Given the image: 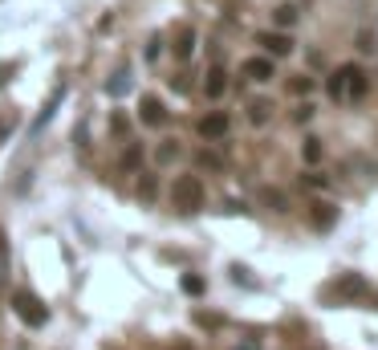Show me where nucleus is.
I'll return each instance as SVG.
<instances>
[{
    "label": "nucleus",
    "mask_w": 378,
    "mask_h": 350,
    "mask_svg": "<svg viewBox=\"0 0 378 350\" xmlns=\"http://www.w3.org/2000/svg\"><path fill=\"white\" fill-rule=\"evenodd\" d=\"M13 74H17V66H13V62H4V66H0V90L8 86V78H13Z\"/></svg>",
    "instance_id": "28"
},
{
    "label": "nucleus",
    "mask_w": 378,
    "mask_h": 350,
    "mask_svg": "<svg viewBox=\"0 0 378 350\" xmlns=\"http://www.w3.org/2000/svg\"><path fill=\"white\" fill-rule=\"evenodd\" d=\"M110 127H114L118 134H126V127H131V122H126V115H114V118H110Z\"/></svg>",
    "instance_id": "29"
},
{
    "label": "nucleus",
    "mask_w": 378,
    "mask_h": 350,
    "mask_svg": "<svg viewBox=\"0 0 378 350\" xmlns=\"http://www.w3.org/2000/svg\"><path fill=\"white\" fill-rule=\"evenodd\" d=\"M309 220H313V228H333L338 224V204H329V200H313L309 204Z\"/></svg>",
    "instance_id": "4"
},
{
    "label": "nucleus",
    "mask_w": 378,
    "mask_h": 350,
    "mask_svg": "<svg viewBox=\"0 0 378 350\" xmlns=\"http://www.w3.org/2000/svg\"><path fill=\"white\" fill-rule=\"evenodd\" d=\"M354 45H358V53H362V57H374V53H378V33H374V29H362Z\"/></svg>",
    "instance_id": "16"
},
{
    "label": "nucleus",
    "mask_w": 378,
    "mask_h": 350,
    "mask_svg": "<svg viewBox=\"0 0 378 350\" xmlns=\"http://www.w3.org/2000/svg\"><path fill=\"white\" fill-rule=\"evenodd\" d=\"M256 196H261V204H268L273 212H289V196H285V192H277V187H261Z\"/></svg>",
    "instance_id": "13"
},
{
    "label": "nucleus",
    "mask_w": 378,
    "mask_h": 350,
    "mask_svg": "<svg viewBox=\"0 0 378 350\" xmlns=\"http://www.w3.org/2000/svg\"><path fill=\"white\" fill-rule=\"evenodd\" d=\"M138 196H143V200H155V180H143V184H138Z\"/></svg>",
    "instance_id": "27"
},
{
    "label": "nucleus",
    "mask_w": 378,
    "mask_h": 350,
    "mask_svg": "<svg viewBox=\"0 0 378 350\" xmlns=\"http://www.w3.org/2000/svg\"><path fill=\"white\" fill-rule=\"evenodd\" d=\"M8 273H13V265H8V245H4V236H0V289L8 281Z\"/></svg>",
    "instance_id": "22"
},
{
    "label": "nucleus",
    "mask_w": 378,
    "mask_h": 350,
    "mask_svg": "<svg viewBox=\"0 0 378 350\" xmlns=\"http://www.w3.org/2000/svg\"><path fill=\"white\" fill-rule=\"evenodd\" d=\"M155 159H159V163H175V159H179V143H175V139H167L163 147L155 151Z\"/></svg>",
    "instance_id": "19"
},
{
    "label": "nucleus",
    "mask_w": 378,
    "mask_h": 350,
    "mask_svg": "<svg viewBox=\"0 0 378 350\" xmlns=\"http://www.w3.org/2000/svg\"><path fill=\"white\" fill-rule=\"evenodd\" d=\"M345 74H350V66H338V69H333V78H326V94L333 102L345 98Z\"/></svg>",
    "instance_id": "12"
},
{
    "label": "nucleus",
    "mask_w": 378,
    "mask_h": 350,
    "mask_svg": "<svg viewBox=\"0 0 378 350\" xmlns=\"http://www.w3.org/2000/svg\"><path fill=\"white\" fill-rule=\"evenodd\" d=\"M138 163H143V147H126V155H122V171H134Z\"/></svg>",
    "instance_id": "23"
},
{
    "label": "nucleus",
    "mask_w": 378,
    "mask_h": 350,
    "mask_svg": "<svg viewBox=\"0 0 378 350\" xmlns=\"http://www.w3.org/2000/svg\"><path fill=\"white\" fill-rule=\"evenodd\" d=\"M196 159H199V167H212V171H220V167H224V163H220V159L212 155V151H199Z\"/></svg>",
    "instance_id": "25"
},
{
    "label": "nucleus",
    "mask_w": 378,
    "mask_h": 350,
    "mask_svg": "<svg viewBox=\"0 0 378 350\" xmlns=\"http://www.w3.org/2000/svg\"><path fill=\"white\" fill-rule=\"evenodd\" d=\"M326 293H329V298H338V301H354V305L362 301L366 310H378V289L366 281L362 273H342V277L329 285Z\"/></svg>",
    "instance_id": "1"
},
{
    "label": "nucleus",
    "mask_w": 378,
    "mask_h": 350,
    "mask_svg": "<svg viewBox=\"0 0 378 350\" xmlns=\"http://www.w3.org/2000/svg\"><path fill=\"white\" fill-rule=\"evenodd\" d=\"M236 350H256V346H252V342H244V346H236Z\"/></svg>",
    "instance_id": "30"
},
{
    "label": "nucleus",
    "mask_w": 378,
    "mask_h": 350,
    "mask_svg": "<svg viewBox=\"0 0 378 350\" xmlns=\"http://www.w3.org/2000/svg\"><path fill=\"white\" fill-rule=\"evenodd\" d=\"M321 139H305V147H301V159H305V163H317V159H321Z\"/></svg>",
    "instance_id": "20"
},
{
    "label": "nucleus",
    "mask_w": 378,
    "mask_h": 350,
    "mask_svg": "<svg viewBox=\"0 0 378 350\" xmlns=\"http://www.w3.org/2000/svg\"><path fill=\"white\" fill-rule=\"evenodd\" d=\"M224 90H228V74L215 66V69H208V78H203V94L208 98H224Z\"/></svg>",
    "instance_id": "10"
},
{
    "label": "nucleus",
    "mask_w": 378,
    "mask_h": 350,
    "mask_svg": "<svg viewBox=\"0 0 378 350\" xmlns=\"http://www.w3.org/2000/svg\"><path fill=\"white\" fill-rule=\"evenodd\" d=\"M228 115H224V110H212V115L208 118H199V134H203V139H224V134H228Z\"/></svg>",
    "instance_id": "6"
},
{
    "label": "nucleus",
    "mask_w": 378,
    "mask_h": 350,
    "mask_svg": "<svg viewBox=\"0 0 378 350\" xmlns=\"http://www.w3.org/2000/svg\"><path fill=\"white\" fill-rule=\"evenodd\" d=\"M313 78H305V74H301V78H293V82H289V90H293V94H313Z\"/></svg>",
    "instance_id": "24"
},
{
    "label": "nucleus",
    "mask_w": 378,
    "mask_h": 350,
    "mask_svg": "<svg viewBox=\"0 0 378 350\" xmlns=\"http://www.w3.org/2000/svg\"><path fill=\"white\" fill-rule=\"evenodd\" d=\"M366 90H370V78H366L358 66H350V74H345V98L362 102V98H366Z\"/></svg>",
    "instance_id": "8"
},
{
    "label": "nucleus",
    "mask_w": 378,
    "mask_h": 350,
    "mask_svg": "<svg viewBox=\"0 0 378 350\" xmlns=\"http://www.w3.org/2000/svg\"><path fill=\"white\" fill-rule=\"evenodd\" d=\"M248 118H252L256 127H264V122L273 118V102H268V98H252V102H248Z\"/></svg>",
    "instance_id": "14"
},
{
    "label": "nucleus",
    "mask_w": 378,
    "mask_h": 350,
    "mask_svg": "<svg viewBox=\"0 0 378 350\" xmlns=\"http://www.w3.org/2000/svg\"><path fill=\"white\" fill-rule=\"evenodd\" d=\"M171 204H175L179 212H199V208H203V180H199V175H179V180L171 184Z\"/></svg>",
    "instance_id": "2"
},
{
    "label": "nucleus",
    "mask_w": 378,
    "mask_h": 350,
    "mask_svg": "<svg viewBox=\"0 0 378 350\" xmlns=\"http://www.w3.org/2000/svg\"><path fill=\"white\" fill-rule=\"evenodd\" d=\"M301 184H309V187H326L329 180L321 175V171H309V175H301Z\"/></svg>",
    "instance_id": "26"
},
{
    "label": "nucleus",
    "mask_w": 378,
    "mask_h": 350,
    "mask_svg": "<svg viewBox=\"0 0 378 350\" xmlns=\"http://www.w3.org/2000/svg\"><path fill=\"white\" fill-rule=\"evenodd\" d=\"M171 49H175L179 62H187V57L196 53V29H187V25H183L179 33H175V45H171Z\"/></svg>",
    "instance_id": "11"
},
{
    "label": "nucleus",
    "mask_w": 378,
    "mask_h": 350,
    "mask_svg": "<svg viewBox=\"0 0 378 350\" xmlns=\"http://www.w3.org/2000/svg\"><path fill=\"white\" fill-rule=\"evenodd\" d=\"M256 45H264L273 57H285V53H293V37L289 33H256Z\"/></svg>",
    "instance_id": "7"
},
{
    "label": "nucleus",
    "mask_w": 378,
    "mask_h": 350,
    "mask_svg": "<svg viewBox=\"0 0 378 350\" xmlns=\"http://www.w3.org/2000/svg\"><path fill=\"white\" fill-rule=\"evenodd\" d=\"M126 90H131V78H126V74H118L114 82H106V94H114V98H122Z\"/></svg>",
    "instance_id": "21"
},
{
    "label": "nucleus",
    "mask_w": 378,
    "mask_h": 350,
    "mask_svg": "<svg viewBox=\"0 0 378 350\" xmlns=\"http://www.w3.org/2000/svg\"><path fill=\"white\" fill-rule=\"evenodd\" d=\"M183 293H191V298H199V293H203V289H208V285H203V277H199V273H183Z\"/></svg>",
    "instance_id": "18"
},
{
    "label": "nucleus",
    "mask_w": 378,
    "mask_h": 350,
    "mask_svg": "<svg viewBox=\"0 0 378 350\" xmlns=\"http://www.w3.org/2000/svg\"><path fill=\"white\" fill-rule=\"evenodd\" d=\"M61 98H66V86H57V90H53L49 106H45V110H41V118H37V122H33V131H41V127H45V122H49V118H53V110H57V106H61Z\"/></svg>",
    "instance_id": "15"
},
{
    "label": "nucleus",
    "mask_w": 378,
    "mask_h": 350,
    "mask_svg": "<svg viewBox=\"0 0 378 350\" xmlns=\"http://www.w3.org/2000/svg\"><path fill=\"white\" fill-rule=\"evenodd\" d=\"M138 118L147 122V127H163L167 122V106L155 94H143V102H138Z\"/></svg>",
    "instance_id": "5"
},
{
    "label": "nucleus",
    "mask_w": 378,
    "mask_h": 350,
    "mask_svg": "<svg viewBox=\"0 0 378 350\" xmlns=\"http://www.w3.org/2000/svg\"><path fill=\"white\" fill-rule=\"evenodd\" d=\"M13 314H17L29 330H37V326H45V322H49L45 301L37 298V293H29V289H17V293H13Z\"/></svg>",
    "instance_id": "3"
},
{
    "label": "nucleus",
    "mask_w": 378,
    "mask_h": 350,
    "mask_svg": "<svg viewBox=\"0 0 378 350\" xmlns=\"http://www.w3.org/2000/svg\"><path fill=\"white\" fill-rule=\"evenodd\" d=\"M273 21H277L280 29H293V25H297V4H277Z\"/></svg>",
    "instance_id": "17"
},
{
    "label": "nucleus",
    "mask_w": 378,
    "mask_h": 350,
    "mask_svg": "<svg viewBox=\"0 0 378 350\" xmlns=\"http://www.w3.org/2000/svg\"><path fill=\"white\" fill-rule=\"evenodd\" d=\"M240 69H244V78H252V82H268L273 78V62L268 57H248Z\"/></svg>",
    "instance_id": "9"
}]
</instances>
